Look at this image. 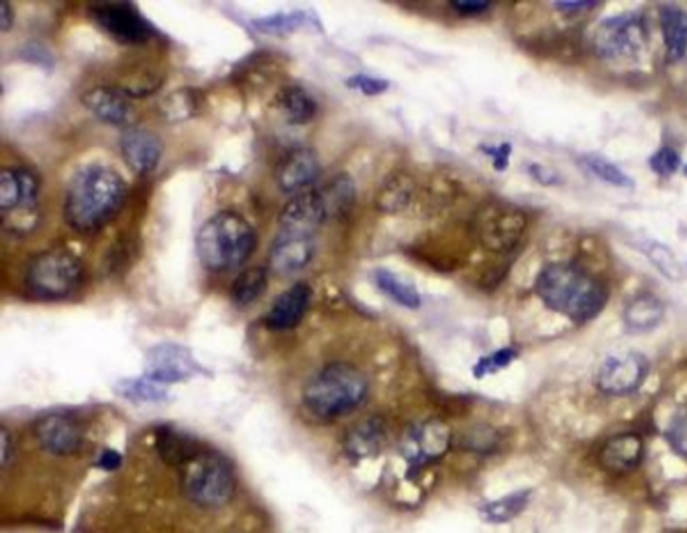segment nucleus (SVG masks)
Segmentation results:
<instances>
[{
  "instance_id": "nucleus-1",
  "label": "nucleus",
  "mask_w": 687,
  "mask_h": 533,
  "mask_svg": "<svg viewBox=\"0 0 687 533\" xmlns=\"http://www.w3.org/2000/svg\"><path fill=\"white\" fill-rule=\"evenodd\" d=\"M127 185L110 166L91 163L75 172L63 204L66 222L79 232H93L118 215Z\"/></svg>"
},
{
  "instance_id": "nucleus-2",
  "label": "nucleus",
  "mask_w": 687,
  "mask_h": 533,
  "mask_svg": "<svg viewBox=\"0 0 687 533\" xmlns=\"http://www.w3.org/2000/svg\"><path fill=\"white\" fill-rule=\"evenodd\" d=\"M534 290L550 310L575 324L592 321L608 302V288L599 277L577 263L556 262L545 266L534 282Z\"/></svg>"
},
{
  "instance_id": "nucleus-3",
  "label": "nucleus",
  "mask_w": 687,
  "mask_h": 533,
  "mask_svg": "<svg viewBox=\"0 0 687 533\" xmlns=\"http://www.w3.org/2000/svg\"><path fill=\"white\" fill-rule=\"evenodd\" d=\"M196 244L200 263L210 271L222 272L249 260L257 247V233L243 215L222 210L203 222Z\"/></svg>"
},
{
  "instance_id": "nucleus-4",
  "label": "nucleus",
  "mask_w": 687,
  "mask_h": 533,
  "mask_svg": "<svg viewBox=\"0 0 687 533\" xmlns=\"http://www.w3.org/2000/svg\"><path fill=\"white\" fill-rule=\"evenodd\" d=\"M369 382L361 369L335 362L319 369L303 388V404L321 419L349 415L363 404Z\"/></svg>"
},
{
  "instance_id": "nucleus-5",
  "label": "nucleus",
  "mask_w": 687,
  "mask_h": 533,
  "mask_svg": "<svg viewBox=\"0 0 687 533\" xmlns=\"http://www.w3.org/2000/svg\"><path fill=\"white\" fill-rule=\"evenodd\" d=\"M180 488L191 504L219 508L235 496V471L221 454L202 451L183 466Z\"/></svg>"
},
{
  "instance_id": "nucleus-6",
  "label": "nucleus",
  "mask_w": 687,
  "mask_h": 533,
  "mask_svg": "<svg viewBox=\"0 0 687 533\" xmlns=\"http://www.w3.org/2000/svg\"><path fill=\"white\" fill-rule=\"evenodd\" d=\"M83 279L80 258L66 249L35 255L25 271V287L38 299L58 301L79 290Z\"/></svg>"
},
{
  "instance_id": "nucleus-7",
  "label": "nucleus",
  "mask_w": 687,
  "mask_h": 533,
  "mask_svg": "<svg viewBox=\"0 0 687 533\" xmlns=\"http://www.w3.org/2000/svg\"><path fill=\"white\" fill-rule=\"evenodd\" d=\"M647 24L641 13H622L603 19L592 33V49L605 60L638 55L647 44Z\"/></svg>"
},
{
  "instance_id": "nucleus-8",
  "label": "nucleus",
  "mask_w": 687,
  "mask_h": 533,
  "mask_svg": "<svg viewBox=\"0 0 687 533\" xmlns=\"http://www.w3.org/2000/svg\"><path fill=\"white\" fill-rule=\"evenodd\" d=\"M475 235L481 246L497 254L516 249L527 229L524 213L511 205L491 202L475 218Z\"/></svg>"
},
{
  "instance_id": "nucleus-9",
  "label": "nucleus",
  "mask_w": 687,
  "mask_h": 533,
  "mask_svg": "<svg viewBox=\"0 0 687 533\" xmlns=\"http://www.w3.org/2000/svg\"><path fill=\"white\" fill-rule=\"evenodd\" d=\"M89 11L94 21L119 43H144L154 35L152 24L129 2L97 4Z\"/></svg>"
},
{
  "instance_id": "nucleus-10",
  "label": "nucleus",
  "mask_w": 687,
  "mask_h": 533,
  "mask_svg": "<svg viewBox=\"0 0 687 533\" xmlns=\"http://www.w3.org/2000/svg\"><path fill=\"white\" fill-rule=\"evenodd\" d=\"M452 446V432L439 419H427L406 430L402 454L414 468L430 465L444 457Z\"/></svg>"
},
{
  "instance_id": "nucleus-11",
  "label": "nucleus",
  "mask_w": 687,
  "mask_h": 533,
  "mask_svg": "<svg viewBox=\"0 0 687 533\" xmlns=\"http://www.w3.org/2000/svg\"><path fill=\"white\" fill-rule=\"evenodd\" d=\"M648 360L639 352H617L605 358L599 369L597 383L603 393L625 396L634 393L648 374Z\"/></svg>"
},
{
  "instance_id": "nucleus-12",
  "label": "nucleus",
  "mask_w": 687,
  "mask_h": 533,
  "mask_svg": "<svg viewBox=\"0 0 687 533\" xmlns=\"http://www.w3.org/2000/svg\"><path fill=\"white\" fill-rule=\"evenodd\" d=\"M327 219V210H325L321 193L319 190H308L296 194L283 207L278 216V226H280V233L313 237L314 232Z\"/></svg>"
},
{
  "instance_id": "nucleus-13",
  "label": "nucleus",
  "mask_w": 687,
  "mask_h": 533,
  "mask_svg": "<svg viewBox=\"0 0 687 533\" xmlns=\"http://www.w3.org/2000/svg\"><path fill=\"white\" fill-rule=\"evenodd\" d=\"M199 369L191 352L178 344H158L147 355L146 377L161 385L182 382L199 373Z\"/></svg>"
},
{
  "instance_id": "nucleus-14",
  "label": "nucleus",
  "mask_w": 687,
  "mask_h": 533,
  "mask_svg": "<svg viewBox=\"0 0 687 533\" xmlns=\"http://www.w3.org/2000/svg\"><path fill=\"white\" fill-rule=\"evenodd\" d=\"M36 441L44 451L58 457L75 455L83 448V429L75 419L49 415L35 424Z\"/></svg>"
},
{
  "instance_id": "nucleus-15",
  "label": "nucleus",
  "mask_w": 687,
  "mask_h": 533,
  "mask_svg": "<svg viewBox=\"0 0 687 533\" xmlns=\"http://www.w3.org/2000/svg\"><path fill=\"white\" fill-rule=\"evenodd\" d=\"M80 101L86 110L110 126H130L135 119L130 94L116 86H93L82 94Z\"/></svg>"
},
{
  "instance_id": "nucleus-16",
  "label": "nucleus",
  "mask_w": 687,
  "mask_h": 533,
  "mask_svg": "<svg viewBox=\"0 0 687 533\" xmlns=\"http://www.w3.org/2000/svg\"><path fill=\"white\" fill-rule=\"evenodd\" d=\"M321 161L310 147L291 149L278 163L275 180L285 193L299 194L321 176Z\"/></svg>"
},
{
  "instance_id": "nucleus-17",
  "label": "nucleus",
  "mask_w": 687,
  "mask_h": 533,
  "mask_svg": "<svg viewBox=\"0 0 687 533\" xmlns=\"http://www.w3.org/2000/svg\"><path fill=\"white\" fill-rule=\"evenodd\" d=\"M119 146L127 165L139 176L154 172L163 155L160 136L144 127H127L122 132Z\"/></svg>"
},
{
  "instance_id": "nucleus-18",
  "label": "nucleus",
  "mask_w": 687,
  "mask_h": 533,
  "mask_svg": "<svg viewBox=\"0 0 687 533\" xmlns=\"http://www.w3.org/2000/svg\"><path fill=\"white\" fill-rule=\"evenodd\" d=\"M314 251L313 237L280 233L269 251V266L277 274L288 276L310 265Z\"/></svg>"
},
{
  "instance_id": "nucleus-19",
  "label": "nucleus",
  "mask_w": 687,
  "mask_h": 533,
  "mask_svg": "<svg viewBox=\"0 0 687 533\" xmlns=\"http://www.w3.org/2000/svg\"><path fill=\"white\" fill-rule=\"evenodd\" d=\"M311 297H313V290L305 282L296 283L288 290L283 291L275 299L271 310L267 312L266 318H264L267 329L282 332V330L294 329V327L299 326L308 307H310Z\"/></svg>"
},
{
  "instance_id": "nucleus-20",
  "label": "nucleus",
  "mask_w": 687,
  "mask_h": 533,
  "mask_svg": "<svg viewBox=\"0 0 687 533\" xmlns=\"http://www.w3.org/2000/svg\"><path fill=\"white\" fill-rule=\"evenodd\" d=\"M644 457V441L636 433H620L606 441L600 451V463L613 473H627Z\"/></svg>"
},
{
  "instance_id": "nucleus-21",
  "label": "nucleus",
  "mask_w": 687,
  "mask_h": 533,
  "mask_svg": "<svg viewBox=\"0 0 687 533\" xmlns=\"http://www.w3.org/2000/svg\"><path fill=\"white\" fill-rule=\"evenodd\" d=\"M385 438V421L378 416H369L347 432L344 449L350 458L363 460L377 454L385 443Z\"/></svg>"
},
{
  "instance_id": "nucleus-22",
  "label": "nucleus",
  "mask_w": 687,
  "mask_h": 533,
  "mask_svg": "<svg viewBox=\"0 0 687 533\" xmlns=\"http://www.w3.org/2000/svg\"><path fill=\"white\" fill-rule=\"evenodd\" d=\"M414 193H416V182L413 177L406 172L397 171L381 183L375 197V205L378 212L394 215L410 207Z\"/></svg>"
},
{
  "instance_id": "nucleus-23",
  "label": "nucleus",
  "mask_w": 687,
  "mask_h": 533,
  "mask_svg": "<svg viewBox=\"0 0 687 533\" xmlns=\"http://www.w3.org/2000/svg\"><path fill=\"white\" fill-rule=\"evenodd\" d=\"M659 24L670 61H678L687 52V11L678 5H659Z\"/></svg>"
},
{
  "instance_id": "nucleus-24",
  "label": "nucleus",
  "mask_w": 687,
  "mask_h": 533,
  "mask_svg": "<svg viewBox=\"0 0 687 533\" xmlns=\"http://www.w3.org/2000/svg\"><path fill=\"white\" fill-rule=\"evenodd\" d=\"M664 305L652 294H641L623 310V322L631 333H647L661 324Z\"/></svg>"
},
{
  "instance_id": "nucleus-25",
  "label": "nucleus",
  "mask_w": 687,
  "mask_h": 533,
  "mask_svg": "<svg viewBox=\"0 0 687 533\" xmlns=\"http://www.w3.org/2000/svg\"><path fill=\"white\" fill-rule=\"evenodd\" d=\"M275 101H277V107L280 108V111L291 124L302 126V124L310 122L316 115V101L302 86H285L278 91Z\"/></svg>"
},
{
  "instance_id": "nucleus-26",
  "label": "nucleus",
  "mask_w": 687,
  "mask_h": 533,
  "mask_svg": "<svg viewBox=\"0 0 687 533\" xmlns=\"http://www.w3.org/2000/svg\"><path fill=\"white\" fill-rule=\"evenodd\" d=\"M157 451L160 457L163 458V462L172 466H182L183 468L189 460H193L203 449H200L199 444L186 437V435L164 427V429L158 430L157 433Z\"/></svg>"
},
{
  "instance_id": "nucleus-27",
  "label": "nucleus",
  "mask_w": 687,
  "mask_h": 533,
  "mask_svg": "<svg viewBox=\"0 0 687 533\" xmlns=\"http://www.w3.org/2000/svg\"><path fill=\"white\" fill-rule=\"evenodd\" d=\"M328 218L346 215L355 202V183L347 174H338L319 190Z\"/></svg>"
},
{
  "instance_id": "nucleus-28",
  "label": "nucleus",
  "mask_w": 687,
  "mask_h": 533,
  "mask_svg": "<svg viewBox=\"0 0 687 533\" xmlns=\"http://www.w3.org/2000/svg\"><path fill=\"white\" fill-rule=\"evenodd\" d=\"M375 283L386 296L391 297L392 301L402 307L416 310L421 307V296L417 293L416 288L411 283L400 279L394 272L388 269H377L374 274Z\"/></svg>"
},
{
  "instance_id": "nucleus-29",
  "label": "nucleus",
  "mask_w": 687,
  "mask_h": 533,
  "mask_svg": "<svg viewBox=\"0 0 687 533\" xmlns=\"http://www.w3.org/2000/svg\"><path fill=\"white\" fill-rule=\"evenodd\" d=\"M530 493L531 491L528 490L517 491V493L508 494L505 498L489 502L481 508V518L492 524L508 523L527 508L531 498Z\"/></svg>"
},
{
  "instance_id": "nucleus-30",
  "label": "nucleus",
  "mask_w": 687,
  "mask_h": 533,
  "mask_svg": "<svg viewBox=\"0 0 687 533\" xmlns=\"http://www.w3.org/2000/svg\"><path fill=\"white\" fill-rule=\"evenodd\" d=\"M266 288V269L255 266V268L246 269L236 277L232 288H230V296L236 305L244 307V305L257 301L258 297L266 291Z\"/></svg>"
},
{
  "instance_id": "nucleus-31",
  "label": "nucleus",
  "mask_w": 687,
  "mask_h": 533,
  "mask_svg": "<svg viewBox=\"0 0 687 533\" xmlns=\"http://www.w3.org/2000/svg\"><path fill=\"white\" fill-rule=\"evenodd\" d=\"M200 97L193 88H180L164 97L160 104V113L166 121L180 122L196 115L199 110Z\"/></svg>"
},
{
  "instance_id": "nucleus-32",
  "label": "nucleus",
  "mask_w": 687,
  "mask_h": 533,
  "mask_svg": "<svg viewBox=\"0 0 687 533\" xmlns=\"http://www.w3.org/2000/svg\"><path fill=\"white\" fill-rule=\"evenodd\" d=\"M583 165L591 171L597 179L619 188H633L634 180L623 172L616 163L606 157L597 154L584 155L581 158Z\"/></svg>"
},
{
  "instance_id": "nucleus-33",
  "label": "nucleus",
  "mask_w": 687,
  "mask_h": 533,
  "mask_svg": "<svg viewBox=\"0 0 687 533\" xmlns=\"http://www.w3.org/2000/svg\"><path fill=\"white\" fill-rule=\"evenodd\" d=\"M644 252L647 254L648 260L658 269L664 277L672 280V282H680L684 279V268L678 262V258L673 255L669 247L658 241H650L644 247Z\"/></svg>"
},
{
  "instance_id": "nucleus-34",
  "label": "nucleus",
  "mask_w": 687,
  "mask_h": 533,
  "mask_svg": "<svg viewBox=\"0 0 687 533\" xmlns=\"http://www.w3.org/2000/svg\"><path fill=\"white\" fill-rule=\"evenodd\" d=\"M122 396L136 399V401L155 402L166 398V390L161 383L154 382L149 377L144 379L125 380L119 387Z\"/></svg>"
},
{
  "instance_id": "nucleus-35",
  "label": "nucleus",
  "mask_w": 687,
  "mask_h": 533,
  "mask_svg": "<svg viewBox=\"0 0 687 533\" xmlns=\"http://www.w3.org/2000/svg\"><path fill=\"white\" fill-rule=\"evenodd\" d=\"M303 21H305V13H302V11H292V13H275V15L264 16V18L255 19L253 24L261 32L282 35V33L299 29Z\"/></svg>"
},
{
  "instance_id": "nucleus-36",
  "label": "nucleus",
  "mask_w": 687,
  "mask_h": 533,
  "mask_svg": "<svg viewBox=\"0 0 687 533\" xmlns=\"http://www.w3.org/2000/svg\"><path fill=\"white\" fill-rule=\"evenodd\" d=\"M22 201L21 180L18 171L13 168H4L0 172V208L8 213L15 210Z\"/></svg>"
},
{
  "instance_id": "nucleus-37",
  "label": "nucleus",
  "mask_w": 687,
  "mask_h": 533,
  "mask_svg": "<svg viewBox=\"0 0 687 533\" xmlns=\"http://www.w3.org/2000/svg\"><path fill=\"white\" fill-rule=\"evenodd\" d=\"M463 446L477 454H491L499 446V433L488 426H477L464 435Z\"/></svg>"
},
{
  "instance_id": "nucleus-38",
  "label": "nucleus",
  "mask_w": 687,
  "mask_h": 533,
  "mask_svg": "<svg viewBox=\"0 0 687 533\" xmlns=\"http://www.w3.org/2000/svg\"><path fill=\"white\" fill-rule=\"evenodd\" d=\"M517 358V351L514 347H503L499 351L481 357L477 365L474 366V374L477 379L489 376V374L499 373L506 366H510Z\"/></svg>"
},
{
  "instance_id": "nucleus-39",
  "label": "nucleus",
  "mask_w": 687,
  "mask_h": 533,
  "mask_svg": "<svg viewBox=\"0 0 687 533\" xmlns=\"http://www.w3.org/2000/svg\"><path fill=\"white\" fill-rule=\"evenodd\" d=\"M648 165L659 177H670L681 168L683 158L672 146H663L648 160Z\"/></svg>"
},
{
  "instance_id": "nucleus-40",
  "label": "nucleus",
  "mask_w": 687,
  "mask_h": 533,
  "mask_svg": "<svg viewBox=\"0 0 687 533\" xmlns=\"http://www.w3.org/2000/svg\"><path fill=\"white\" fill-rule=\"evenodd\" d=\"M346 83L350 90L360 91L366 96H380V94L386 93L389 88L388 80L366 76V74H355V76L349 77Z\"/></svg>"
},
{
  "instance_id": "nucleus-41",
  "label": "nucleus",
  "mask_w": 687,
  "mask_h": 533,
  "mask_svg": "<svg viewBox=\"0 0 687 533\" xmlns=\"http://www.w3.org/2000/svg\"><path fill=\"white\" fill-rule=\"evenodd\" d=\"M667 438L673 451L687 457V410L673 419Z\"/></svg>"
},
{
  "instance_id": "nucleus-42",
  "label": "nucleus",
  "mask_w": 687,
  "mask_h": 533,
  "mask_svg": "<svg viewBox=\"0 0 687 533\" xmlns=\"http://www.w3.org/2000/svg\"><path fill=\"white\" fill-rule=\"evenodd\" d=\"M481 149L488 157H491L492 166L497 171H505L508 165H510L511 152H513L511 144L503 143L499 144V146H483Z\"/></svg>"
},
{
  "instance_id": "nucleus-43",
  "label": "nucleus",
  "mask_w": 687,
  "mask_h": 533,
  "mask_svg": "<svg viewBox=\"0 0 687 533\" xmlns=\"http://www.w3.org/2000/svg\"><path fill=\"white\" fill-rule=\"evenodd\" d=\"M450 7L460 16L483 15L492 7L491 2H481V0H453Z\"/></svg>"
},
{
  "instance_id": "nucleus-44",
  "label": "nucleus",
  "mask_w": 687,
  "mask_h": 533,
  "mask_svg": "<svg viewBox=\"0 0 687 533\" xmlns=\"http://www.w3.org/2000/svg\"><path fill=\"white\" fill-rule=\"evenodd\" d=\"M528 171H530L531 177H534L542 185H556L559 182L555 172L550 171L549 168H544V166L531 165Z\"/></svg>"
},
{
  "instance_id": "nucleus-45",
  "label": "nucleus",
  "mask_w": 687,
  "mask_h": 533,
  "mask_svg": "<svg viewBox=\"0 0 687 533\" xmlns=\"http://www.w3.org/2000/svg\"><path fill=\"white\" fill-rule=\"evenodd\" d=\"M122 457L119 452L116 451H105L104 454L100 455L99 462L97 466L100 469H105V471H114L121 466Z\"/></svg>"
},
{
  "instance_id": "nucleus-46",
  "label": "nucleus",
  "mask_w": 687,
  "mask_h": 533,
  "mask_svg": "<svg viewBox=\"0 0 687 533\" xmlns=\"http://www.w3.org/2000/svg\"><path fill=\"white\" fill-rule=\"evenodd\" d=\"M0 451H2V466H8L10 463L11 452H13V441H11L10 435H8L7 430H2L0 433Z\"/></svg>"
},
{
  "instance_id": "nucleus-47",
  "label": "nucleus",
  "mask_w": 687,
  "mask_h": 533,
  "mask_svg": "<svg viewBox=\"0 0 687 533\" xmlns=\"http://www.w3.org/2000/svg\"><path fill=\"white\" fill-rule=\"evenodd\" d=\"M558 10L564 13H580V11L591 10L592 7H597L595 2H558L555 4Z\"/></svg>"
},
{
  "instance_id": "nucleus-48",
  "label": "nucleus",
  "mask_w": 687,
  "mask_h": 533,
  "mask_svg": "<svg viewBox=\"0 0 687 533\" xmlns=\"http://www.w3.org/2000/svg\"><path fill=\"white\" fill-rule=\"evenodd\" d=\"M13 21H15L13 8H11L8 2H2L0 4V27H2V30H8L13 26Z\"/></svg>"
}]
</instances>
